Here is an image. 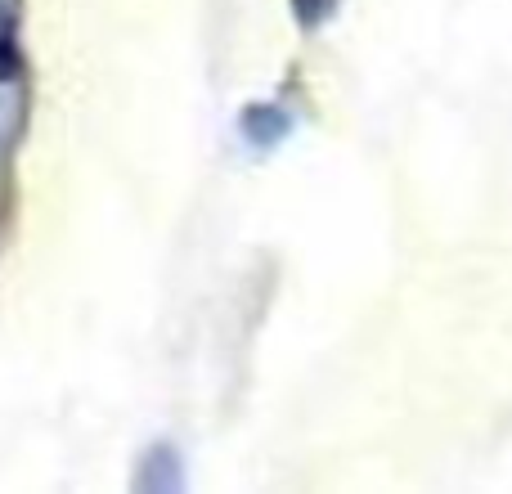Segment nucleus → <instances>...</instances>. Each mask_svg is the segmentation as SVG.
<instances>
[{
    "instance_id": "1",
    "label": "nucleus",
    "mask_w": 512,
    "mask_h": 494,
    "mask_svg": "<svg viewBox=\"0 0 512 494\" xmlns=\"http://www.w3.org/2000/svg\"><path fill=\"white\" fill-rule=\"evenodd\" d=\"M239 126L252 144H279L288 135V113L274 104H252V108H243Z\"/></svg>"
},
{
    "instance_id": "2",
    "label": "nucleus",
    "mask_w": 512,
    "mask_h": 494,
    "mask_svg": "<svg viewBox=\"0 0 512 494\" xmlns=\"http://www.w3.org/2000/svg\"><path fill=\"white\" fill-rule=\"evenodd\" d=\"M333 9H337V0H292V18H297L301 27H319Z\"/></svg>"
},
{
    "instance_id": "3",
    "label": "nucleus",
    "mask_w": 512,
    "mask_h": 494,
    "mask_svg": "<svg viewBox=\"0 0 512 494\" xmlns=\"http://www.w3.org/2000/svg\"><path fill=\"white\" fill-rule=\"evenodd\" d=\"M5 41H14V18H9V9L0 5V45Z\"/></svg>"
}]
</instances>
